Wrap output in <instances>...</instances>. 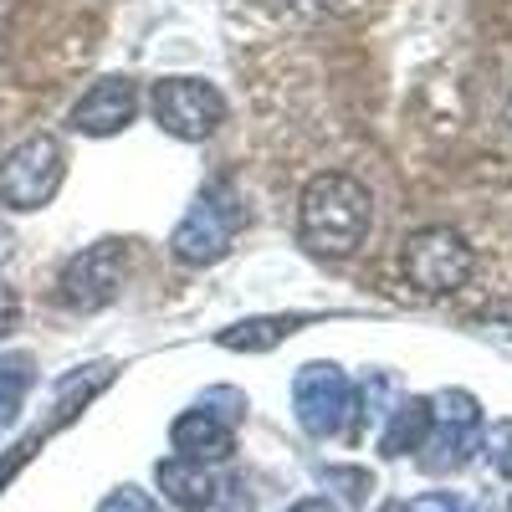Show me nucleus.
Here are the masks:
<instances>
[{"label":"nucleus","instance_id":"obj_1","mask_svg":"<svg viewBox=\"0 0 512 512\" xmlns=\"http://www.w3.org/2000/svg\"><path fill=\"white\" fill-rule=\"evenodd\" d=\"M374 221V200L369 185H359L354 175H313L303 200H297V231H303V246L318 256H349L364 246Z\"/></svg>","mask_w":512,"mask_h":512},{"label":"nucleus","instance_id":"obj_2","mask_svg":"<svg viewBox=\"0 0 512 512\" xmlns=\"http://www.w3.org/2000/svg\"><path fill=\"white\" fill-rule=\"evenodd\" d=\"M400 262H405V277L425 297H446V292H456L466 277H472L477 256H472V246L461 241V231H451V226H420V231L405 236Z\"/></svg>","mask_w":512,"mask_h":512},{"label":"nucleus","instance_id":"obj_3","mask_svg":"<svg viewBox=\"0 0 512 512\" xmlns=\"http://www.w3.org/2000/svg\"><path fill=\"white\" fill-rule=\"evenodd\" d=\"M62 169H67V154L52 134L21 139L6 159H0V205L6 210H41L57 195Z\"/></svg>","mask_w":512,"mask_h":512},{"label":"nucleus","instance_id":"obj_4","mask_svg":"<svg viewBox=\"0 0 512 512\" xmlns=\"http://www.w3.org/2000/svg\"><path fill=\"white\" fill-rule=\"evenodd\" d=\"M236 226H241V200L226 190V185H210L200 190V200L190 205V216L175 226L169 236V251L190 267H205V262H221L236 241Z\"/></svg>","mask_w":512,"mask_h":512},{"label":"nucleus","instance_id":"obj_5","mask_svg":"<svg viewBox=\"0 0 512 512\" xmlns=\"http://www.w3.org/2000/svg\"><path fill=\"white\" fill-rule=\"evenodd\" d=\"M149 108H154V123L164 128V134H175L185 144L210 139L226 118V98L200 77H164L154 88V98H149Z\"/></svg>","mask_w":512,"mask_h":512},{"label":"nucleus","instance_id":"obj_6","mask_svg":"<svg viewBox=\"0 0 512 512\" xmlns=\"http://www.w3.org/2000/svg\"><path fill=\"white\" fill-rule=\"evenodd\" d=\"M292 405H297V425H303L308 436H318V441L338 436L349 405H354L349 374L338 364H303L292 379Z\"/></svg>","mask_w":512,"mask_h":512},{"label":"nucleus","instance_id":"obj_7","mask_svg":"<svg viewBox=\"0 0 512 512\" xmlns=\"http://www.w3.org/2000/svg\"><path fill=\"white\" fill-rule=\"evenodd\" d=\"M477 431H482V415H477V400L466 390H446L431 400V436H425L420 456L431 472H456V466L477 451Z\"/></svg>","mask_w":512,"mask_h":512},{"label":"nucleus","instance_id":"obj_8","mask_svg":"<svg viewBox=\"0 0 512 512\" xmlns=\"http://www.w3.org/2000/svg\"><path fill=\"white\" fill-rule=\"evenodd\" d=\"M62 303L77 313H98L108 308L118 287H123V246L118 241H98L88 251H77L72 262L62 267Z\"/></svg>","mask_w":512,"mask_h":512},{"label":"nucleus","instance_id":"obj_9","mask_svg":"<svg viewBox=\"0 0 512 512\" xmlns=\"http://www.w3.org/2000/svg\"><path fill=\"white\" fill-rule=\"evenodd\" d=\"M134 113H139L134 82H128V77H103V82H93V88L77 98V108H72V128H77V134L103 139V134H118V128L134 123Z\"/></svg>","mask_w":512,"mask_h":512},{"label":"nucleus","instance_id":"obj_10","mask_svg":"<svg viewBox=\"0 0 512 512\" xmlns=\"http://www.w3.org/2000/svg\"><path fill=\"white\" fill-rule=\"evenodd\" d=\"M169 441H175V451L185 456V461H226L231 451H236V431H231V420H221V415H210L205 405L200 410H185L180 420H175V431H169Z\"/></svg>","mask_w":512,"mask_h":512},{"label":"nucleus","instance_id":"obj_11","mask_svg":"<svg viewBox=\"0 0 512 512\" xmlns=\"http://www.w3.org/2000/svg\"><path fill=\"white\" fill-rule=\"evenodd\" d=\"M159 487H164V497H169V502L185 507V512H205V507H216V477H210L200 461H185V456L159 461Z\"/></svg>","mask_w":512,"mask_h":512},{"label":"nucleus","instance_id":"obj_12","mask_svg":"<svg viewBox=\"0 0 512 512\" xmlns=\"http://www.w3.org/2000/svg\"><path fill=\"white\" fill-rule=\"evenodd\" d=\"M425 436H431V400H400L390 420L379 425V451L405 456V451H420Z\"/></svg>","mask_w":512,"mask_h":512},{"label":"nucleus","instance_id":"obj_13","mask_svg":"<svg viewBox=\"0 0 512 512\" xmlns=\"http://www.w3.org/2000/svg\"><path fill=\"white\" fill-rule=\"evenodd\" d=\"M26 390H31V359L26 354H6L0 359V431L21 415Z\"/></svg>","mask_w":512,"mask_h":512},{"label":"nucleus","instance_id":"obj_14","mask_svg":"<svg viewBox=\"0 0 512 512\" xmlns=\"http://www.w3.org/2000/svg\"><path fill=\"white\" fill-rule=\"evenodd\" d=\"M282 333H292L287 318H251V323H241V328H226L221 344H226V349H272Z\"/></svg>","mask_w":512,"mask_h":512},{"label":"nucleus","instance_id":"obj_15","mask_svg":"<svg viewBox=\"0 0 512 512\" xmlns=\"http://www.w3.org/2000/svg\"><path fill=\"white\" fill-rule=\"evenodd\" d=\"M487 456H492V472L512 477V420H497L487 431Z\"/></svg>","mask_w":512,"mask_h":512},{"label":"nucleus","instance_id":"obj_16","mask_svg":"<svg viewBox=\"0 0 512 512\" xmlns=\"http://www.w3.org/2000/svg\"><path fill=\"white\" fill-rule=\"evenodd\" d=\"M98 512H159L154 507V497L149 492H139V487H118V492H108L103 497V507Z\"/></svg>","mask_w":512,"mask_h":512},{"label":"nucleus","instance_id":"obj_17","mask_svg":"<svg viewBox=\"0 0 512 512\" xmlns=\"http://www.w3.org/2000/svg\"><path fill=\"white\" fill-rule=\"evenodd\" d=\"M400 512H472V502H461V497H451V492H425V497L405 502Z\"/></svg>","mask_w":512,"mask_h":512},{"label":"nucleus","instance_id":"obj_18","mask_svg":"<svg viewBox=\"0 0 512 512\" xmlns=\"http://www.w3.org/2000/svg\"><path fill=\"white\" fill-rule=\"evenodd\" d=\"M16 318H21V303H16V292L0 282V338H6L11 328H16Z\"/></svg>","mask_w":512,"mask_h":512},{"label":"nucleus","instance_id":"obj_19","mask_svg":"<svg viewBox=\"0 0 512 512\" xmlns=\"http://www.w3.org/2000/svg\"><path fill=\"white\" fill-rule=\"evenodd\" d=\"M287 512H333L323 497H308V502H297V507H287Z\"/></svg>","mask_w":512,"mask_h":512}]
</instances>
